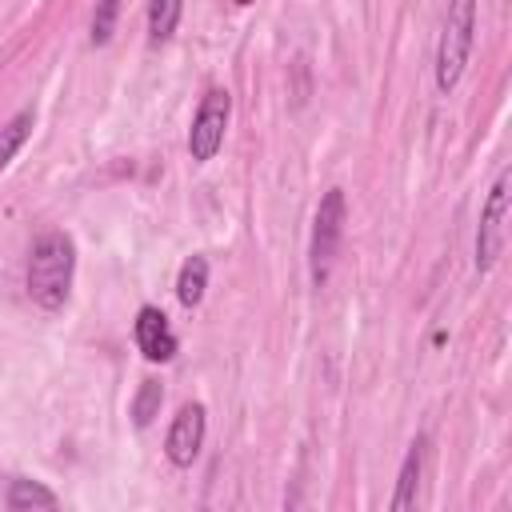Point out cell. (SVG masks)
<instances>
[{
    "label": "cell",
    "mask_w": 512,
    "mask_h": 512,
    "mask_svg": "<svg viewBox=\"0 0 512 512\" xmlns=\"http://www.w3.org/2000/svg\"><path fill=\"white\" fill-rule=\"evenodd\" d=\"M424 452H428V440L416 436L404 452V464L396 472V496H392V508L396 512H408L416 504V492H420V476H424Z\"/></svg>",
    "instance_id": "8"
},
{
    "label": "cell",
    "mask_w": 512,
    "mask_h": 512,
    "mask_svg": "<svg viewBox=\"0 0 512 512\" xmlns=\"http://www.w3.org/2000/svg\"><path fill=\"white\" fill-rule=\"evenodd\" d=\"M116 16H120V0H96V12H92V44L96 48L112 40Z\"/></svg>",
    "instance_id": "14"
},
{
    "label": "cell",
    "mask_w": 512,
    "mask_h": 512,
    "mask_svg": "<svg viewBox=\"0 0 512 512\" xmlns=\"http://www.w3.org/2000/svg\"><path fill=\"white\" fill-rule=\"evenodd\" d=\"M344 216H348L344 188H328L316 204L312 244H308V264H312V284L316 288L328 284V272H332V260H336V248H340V236H344Z\"/></svg>",
    "instance_id": "4"
},
{
    "label": "cell",
    "mask_w": 512,
    "mask_h": 512,
    "mask_svg": "<svg viewBox=\"0 0 512 512\" xmlns=\"http://www.w3.org/2000/svg\"><path fill=\"white\" fill-rule=\"evenodd\" d=\"M32 124H36V112L32 108H20L4 128H0V172L12 164V156L24 148V140L32 136Z\"/></svg>",
    "instance_id": "11"
},
{
    "label": "cell",
    "mask_w": 512,
    "mask_h": 512,
    "mask_svg": "<svg viewBox=\"0 0 512 512\" xmlns=\"http://www.w3.org/2000/svg\"><path fill=\"white\" fill-rule=\"evenodd\" d=\"M180 12H184V0H148V40L152 44L172 40Z\"/></svg>",
    "instance_id": "12"
},
{
    "label": "cell",
    "mask_w": 512,
    "mask_h": 512,
    "mask_svg": "<svg viewBox=\"0 0 512 512\" xmlns=\"http://www.w3.org/2000/svg\"><path fill=\"white\" fill-rule=\"evenodd\" d=\"M228 120H232V96L228 88H208L196 116H192V128H188V156L196 164H208L220 148H224V132H228Z\"/></svg>",
    "instance_id": "5"
},
{
    "label": "cell",
    "mask_w": 512,
    "mask_h": 512,
    "mask_svg": "<svg viewBox=\"0 0 512 512\" xmlns=\"http://www.w3.org/2000/svg\"><path fill=\"white\" fill-rule=\"evenodd\" d=\"M72 280H76V240L68 232H44L32 240L28 252V300L44 312H60L72 296Z\"/></svg>",
    "instance_id": "1"
},
{
    "label": "cell",
    "mask_w": 512,
    "mask_h": 512,
    "mask_svg": "<svg viewBox=\"0 0 512 512\" xmlns=\"http://www.w3.org/2000/svg\"><path fill=\"white\" fill-rule=\"evenodd\" d=\"M160 404H164V388H160L156 380H144L140 392H136V400H132V420H136V428H148V424L160 416Z\"/></svg>",
    "instance_id": "13"
},
{
    "label": "cell",
    "mask_w": 512,
    "mask_h": 512,
    "mask_svg": "<svg viewBox=\"0 0 512 512\" xmlns=\"http://www.w3.org/2000/svg\"><path fill=\"white\" fill-rule=\"evenodd\" d=\"M232 4H240V8H244V4H252V0H232Z\"/></svg>",
    "instance_id": "15"
},
{
    "label": "cell",
    "mask_w": 512,
    "mask_h": 512,
    "mask_svg": "<svg viewBox=\"0 0 512 512\" xmlns=\"http://www.w3.org/2000/svg\"><path fill=\"white\" fill-rule=\"evenodd\" d=\"M512 188V172L500 168L484 204H480V224H476V244H472V268L480 276H488L504 252V236H508V192Z\"/></svg>",
    "instance_id": "3"
},
{
    "label": "cell",
    "mask_w": 512,
    "mask_h": 512,
    "mask_svg": "<svg viewBox=\"0 0 512 512\" xmlns=\"http://www.w3.org/2000/svg\"><path fill=\"white\" fill-rule=\"evenodd\" d=\"M132 336H136V348L144 352V360H152V364H168V360L176 356V348H180V340H176L168 316H164L160 308H152V304H144V308L136 312Z\"/></svg>",
    "instance_id": "7"
},
{
    "label": "cell",
    "mask_w": 512,
    "mask_h": 512,
    "mask_svg": "<svg viewBox=\"0 0 512 512\" xmlns=\"http://www.w3.org/2000/svg\"><path fill=\"white\" fill-rule=\"evenodd\" d=\"M204 436H208V412L204 404H184L172 424H168V436H164V456L176 464V468H192V460L200 456L204 448Z\"/></svg>",
    "instance_id": "6"
},
{
    "label": "cell",
    "mask_w": 512,
    "mask_h": 512,
    "mask_svg": "<svg viewBox=\"0 0 512 512\" xmlns=\"http://www.w3.org/2000/svg\"><path fill=\"white\" fill-rule=\"evenodd\" d=\"M472 44H476V0H448L440 40H436V92L440 96H448L460 84Z\"/></svg>",
    "instance_id": "2"
},
{
    "label": "cell",
    "mask_w": 512,
    "mask_h": 512,
    "mask_svg": "<svg viewBox=\"0 0 512 512\" xmlns=\"http://www.w3.org/2000/svg\"><path fill=\"white\" fill-rule=\"evenodd\" d=\"M4 504H8L12 512H24V508H56L60 500H56V492L44 488L40 480H24V476H16V480L8 484V492H4Z\"/></svg>",
    "instance_id": "10"
},
{
    "label": "cell",
    "mask_w": 512,
    "mask_h": 512,
    "mask_svg": "<svg viewBox=\"0 0 512 512\" xmlns=\"http://www.w3.org/2000/svg\"><path fill=\"white\" fill-rule=\"evenodd\" d=\"M208 292V260L204 256H188L180 264V276H176V300L184 308H196Z\"/></svg>",
    "instance_id": "9"
}]
</instances>
